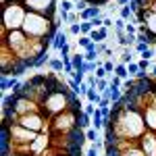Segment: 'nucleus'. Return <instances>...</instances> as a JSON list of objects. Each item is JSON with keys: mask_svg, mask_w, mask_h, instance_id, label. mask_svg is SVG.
Returning a JSON list of instances; mask_svg holds the SVG:
<instances>
[{"mask_svg": "<svg viewBox=\"0 0 156 156\" xmlns=\"http://www.w3.org/2000/svg\"><path fill=\"white\" fill-rule=\"evenodd\" d=\"M58 23H60V17L54 21V19H50V17H46V15L27 11V17H25V23H23V31L29 37L52 42L54 36L58 34V29H60Z\"/></svg>", "mask_w": 156, "mask_h": 156, "instance_id": "nucleus-1", "label": "nucleus"}, {"mask_svg": "<svg viewBox=\"0 0 156 156\" xmlns=\"http://www.w3.org/2000/svg\"><path fill=\"white\" fill-rule=\"evenodd\" d=\"M27 9L21 2H9L2 6V27H0V36H6L9 31L23 29Z\"/></svg>", "mask_w": 156, "mask_h": 156, "instance_id": "nucleus-2", "label": "nucleus"}, {"mask_svg": "<svg viewBox=\"0 0 156 156\" xmlns=\"http://www.w3.org/2000/svg\"><path fill=\"white\" fill-rule=\"evenodd\" d=\"M23 6L31 12L46 15L50 19H58V2L56 0H23Z\"/></svg>", "mask_w": 156, "mask_h": 156, "instance_id": "nucleus-3", "label": "nucleus"}, {"mask_svg": "<svg viewBox=\"0 0 156 156\" xmlns=\"http://www.w3.org/2000/svg\"><path fill=\"white\" fill-rule=\"evenodd\" d=\"M137 144H140V148L144 150L146 156H156V133L154 131H148L137 140Z\"/></svg>", "mask_w": 156, "mask_h": 156, "instance_id": "nucleus-4", "label": "nucleus"}, {"mask_svg": "<svg viewBox=\"0 0 156 156\" xmlns=\"http://www.w3.org/2000/svg\"><path fill=\"white\" fill-rule=\"evenodd\" d=\"M19 79L17 77H0V90H2V94H6L9 90H17L19 87Z\"/></svg>", "mask_w": 156, "mask_h": 156, "instance_id": "nucleus-5", "label": "nucleus"}, {"mask_svg": "<svg viewBox=\"0 0 156 156\" xmlns=\"http://www.w3.org/2000/svg\"><path fill=\"white\" fill-rule=\"evenodd\" d=\"M100 17V6H87L85 11L79 12V19L81 21H92V19H96Z\"/></svg>", "mask_w": 156, "mask_h": 156, "instance_id": "nucleus-6", "label": "nucleus"}, {"mask_svg": "<svg viewBox=\"0 0 156 156\" xmlns=\"http://www.w3.org/2000/svg\"><path fill=\"white\" fill-rule=\"evenodd\" d=\"M69 44V40H67V31H62V29H58V34L54 36V40H52V48L54 50H60L62 46H67Z\"/></svg>", "mask_w": 156, "mask_h": 156, "instance_id": "nucleus-7", "label": "nucleus"}, {"mask_svg": "<svg viewBox=\"0 0 156 156\" xmlns=\"http://www.w3.org/2000/svg\"><path fill=\"white\" fill-rule=\"evenodd\" d=\"M90 37H92V42H96V44H102L104 40H108V27H100V29H94V31L90 34Z\"/></svg>", "mask_w": 156, "mask_h": 156, "instance_id": "nucleus-8", "label": "nucleus"}, {"mask_svg": "<svg viewBox=\"0 0 156 156\" xmlns=\"http://www.w3.org/2000/svg\"><path fill=\"white\" fill-rule=\"evenodd\" d=\"M85 100H87V102H92V104H96V106H100V102H102V94L98 92L96 87H90V90H87V94H85Z\"/></svg>", "mask_w": 156, "mask_h": 156, "instance_id": "nucleus-9", "label": "nucleus"}, {"mask_svg": "<svg viewBox=\"0 0 156 156\" xmlns=\"http://www.w3.org/2000/svg\"><path fill=\"white\" fill-rule=\"evenodd\" d=\"M104 125H106V121H104V117H102L100 108H96V112L92 115V127L100 131V129H104Z\"/></svg>", "mask_w": 156, "mask_h": 156, "instance_id": "nucleus-10", "label": "nucleus"}, {"mask_svg": "<svg viewBox=\"0 0 156 156\" xmlns=\"http://www.w3.org/2000/svg\"><path fill=\"white\" fill-rule=\"evenodd\" d=\"M48 67H50V71H52V73H60V71H65V62H62V58H50Z\"/></svg>", "mask_w": 156, "mask_h": 156, "instance_id": "nucleus-11", "label": "nucleus"}, {"mask_svg": "<svg viewBox=\"0 0 156 156\" xmlns=\"http://www.w3.org/2000/svg\"><path fill=\"white\" fill-rule=\"evenodd\" d=\"M79 127H81L83 131H87V129L92 127V115H85V112H81V115H79Z\"/></svg>", "mask_w": 156, "mask_h": 156, "instance_id": "nucleus-12", "label": "nucleus"}, {"mask_svg": "<svg viewBox=\"0 0 156 156\" xmlns=\"http://www.w3.org/2000/svg\"><path fill=\"white\" fill-rule=\"evenodd\" d=\"M83 62H85V58H83V54H81V52L71 54V65H73V69H81V67H83Z\"/></svg>", "mask_w": 156, "mask_h": 156, "instance_id": "nucleus-13", "label": "nucleus"}, {"mask_svg": "<svg viewBox=\"0 0 156 156\" xmlns=\"http://www.w3.org/2000/svg\"><path fill=\"white\" fill-rule=\"evenodd\" d=\"M115 75L117 77H121L123 81L129 77V71H127V65H123V62H117V69H115Z\"/></svg>", "mask_w": 156, "mask_h": 156, "instance_id": "nucleus-14", "label": "nucleus"}, {"mask_svg": "<svg viewBox=\"0 0 156 156\" xmlns=\"http://www.w3.org/2000/svg\"><path fill=\"white\" fill-rule=\"evenodd\" d=\"M92 44H94V42H92V37H90V36H79V40H77V46H79L81 50H87Z\"/></svg>", "mask_w": 156, "mask_h": 156, "instance_id": "nucleus-15", "label": "nucleus"}, {"mask_svg": "<svg viewBox=\"0 0 156 156\" xmlns=\"http://www.w3.org/2000/svg\"><path fill=\"white\" fill-rule=\"evenodd\" d=\"M85 75H87V73H85L83 69H75V71L71 73V79H75L77 83H83V81H85Z\"/></svg>", "mask_w": 156, "mask_h": 156, "instance_id": "nucleus-16", "label": "nucleus"}, {"mask_svg": "<svg viewBox=\"0 0 156 156\" xmlns=\"http://www.w3.org/2000/svg\"><path fill=\"white\" fill-rule=\"evenodd\" d=\"M85 137H87V142H92V144L100 142V137H98V129H94V127H90V129L85 131Z\"/></svg>", "mask_w": 156, "mask_h": 156, "instance_id": "nucleus-17", "label": "nucleus"}, {"mask_svg": "<svg viewBox=\"0 0 156 156\" xmlns=\"http://www.w3.org/2000/svg\"><path fill=\"white\" fill-rule=\"evenodd\" d=\"M58 9L65 12H73V9H75V4H73L71 0H60L58 2Z\"/></svg>", "mask_w": 156, "mask_h": 156, "instance_id": "nucleus-18", "label": "nucleus"}, {"mask_svg": "<svg viewBox=\"0 0 156 156\" xmlns=\"http://www.w3.org/2000/svg\"><path fill=\"white\" fill-rule=\"evenodd\" d=\"M121 62H123V65H129V62H133L131 48H123V54H121Z\"/></svg>", "mask_w": 156, "mask_h": 156, "instance_id": "nucleus-19", "label": "nucleus"}, {"mask_svg": "<svg viewBox=\"0 0 156 156\" xmlns=\"http://www.w3.org/2000/svg\"><path fill=\"white\" fill-rule=\"evenodd\" d=\"M92 31H94L92 21H81V36H90Z\"/></svg>", "mask_w": 156, "mask_h": 156, "instance_id": "nucleus-20", "label": "nucleus"}, {"mask_svg": "<svg viewBox=\"0 0 156 156\" xmlns=\"http://www.w3.org/2000/svg\"><path fill=\"white\" fill-rule=\"evenodd\" d=\"M137 67H140V71H146V73H148V69H152L154 65H152L150 60H146V58H140V60H137Z\"/></svg>", "mask_w": 156, "mask_h": 156, "instance_id": "nucleus-21", "label": "nucleus"}, {"mask_svg": "<svg viewBox=\"0 0 156 156\" xmlns=\"http://www.w3.org/2000/svg\"><path fill=\"white\" fill-rule=\"evenodd\" d=\"M94 75H96L98 79H108V75H110V73H108L106 69H104V67L100 65V67H98V69H96V73H94Z\"/></svg>", "mask_w": 156, "mask_h": 156, "instance_id": "nucleus-22", "label": "nucleus"}, {"mask_svg": "<svg viewBox=\"0 0 156 156\" xmlns=\"http://www.w3.org/2000/svg\"><path fill=\"white\" fill-rule=\"evenodd\" d=\"M69 34H71V36H81V23H73L71 27H69Z\"/></svg>", "mask_w": 156, "mask_h": 156, "instance_id": "nucleus-23", "label": "nucleus"}, {"mask_svg": "<svg viewBox=\"0 0 156 156\" xmlns=\"http://www.w3.org/2000/svg\"><path fill=\"white\" fill-rule=\"evenodd\" d=\"M102 67H104V69H106L108 73H115V69H117V62H115L112 58H106V62H104Z\"/></svg>", "mask_w": 156, "mask_h": 156, "instance_id": "nucleus-24", "label": "nucleus"}, {"mask_svg": "<svg viewBox=\"0 0 156 156\" xmlns=\"http://www.w3.org/2000/svg\"><path fill=\"white\" fill-rule=\"evenodd\" d=\"M125 27H127V21H125V19H121V17H119V19L115 21V29H117V31L121 34V31H125Z\"/></svg>", "mask_w": 156, "mask_h": 156, "instance_id": "nucleus-25", "label": "nucleus"}, {"mask_svg": "<svg viewBox=\"0 0 156 156\" xmlns=\"http://www.w3.org/2000/svg\"><path fill=\"white\" fill-rule=\"evenodd\" d=\"M67 85H69V87H71L73 92H75V94L79 96V87H81V83H77L75 79H67Z\"/></svg>", "mask_w": 156, "mask_h": 156, "instance_id": "nucleus-26", "label": "nucleus"}, {"mask_svg": "<svg viewBox=\"0 0 156 156\" xmlns=\"http://www.w3.org/2000/svg\"><path fill=\"white\" fill-rule=\"evenodd\" d=\"M85 83L90 85V87H96L98 85V77L94 75V73H87V81H85Z\"/></svg>", "mask_w": 156, "mask_h": 156, "instance_id": "nucleus-27", "label": "nucleus"}, {"mask_svg": "<svg viewBox=\"0 0 156 156\" xmlns=\"http://www.w3.org/2000/svg\"><path fill=\"white\" fill-rule=\"evenodd\" d=\"M148 48H150V44H146V42H137V44H135V52H137V54L146 52Z\"/></svg>", "mask_w": 156, "mask_h": 156, "instance_id": "nucleus-28", "label": "nucleus"}, {"mask_svg": "<svg viewBox=\"0 0 156 156\" xmlns=\"http://www.w3.org/2000/svg\"><path fill=\"white\" fill-rule=\"evenodd\" d=\"M96 104H92V102H87V104H83V112L85 115H94V112H96Z\"/></svg>", "mask_w": 156, "mask_h": 156, "instance_id": "nucleus-29", "label": "nucleus"}, {"mask_svg": "<svg viewBox=\"0 0 156 156\" xmlns=\"http://www.w3.org/2000/svg\"><path fill=\"white\" fill-rule=\"evenodd\" d=\"M127 71H129V75H137V73H140L137 62H129V65H127Z\"/></svg>", "mask_w": 156, "mask_h": 156, "instance_id": "nucleus-30", "label": "nucleus"}, {"mask_svg": "<svg viewBox=\"0 0 156 156\" xmlns=\"http://www.w3.org/2000/svg\"><path fill=\"white\" fill-rule=\"evenodd\" d=\"M125 31H127V36H137V27H135L133 23H127Z\"/></svg>", "mask_w": 156, "mask_h": 156, "instance_id": "nucleus-31", "label": "nucleus"}, {"mask_svg": "<svg viewBox=\"0 0 156 156\" xmlns=\"http://www.w3.org/2000/svg\"><path fill=\"white\" fill-rule=\"evenodd\" d=\"M85 156H98V148H96V144H92V148L87 150V154Z\"/></svg>", "mask_w": 156, "mask_h": 156, "instance_id": "nucleus-32", "label": "nucleus"}, {"mask_svg": "<svg viewBox=\"0 0 156 156\" xmlns=\"http://www.w3.org/2000/svg\"><path fill=\"white\" fill-rule=\"evenodd\" d=\"M110 25H115V23H112V19H110V17H106V19H104V27H110Z\"/></svg>", "mask_w": 156, "mask_h": 156, "instance_id": "nucleus-33", "label": "nucleus"}, {"mask_svg": "<svg viewBox=\"0 0 156 156\" xmlns=\"http://www.w3.org/2000/svg\"><path fill=\"white\" fill-rule=\"evenodd\" d=\"M127 2H131V0H117V4H119V6H125Z\"/></svg>", "mask_w": 156, "mask_h": 156, "instance_id": "nucleus-34", "label": "nucleus"}, {"mask_svg": "<svg viewBox=\"0 0 156 156\" xmlns=\"http://www.w3.org/2000/svg\"><path fill=\"white\" fill-rule=\"evenodd\" d=\"M9 156H29V154H15V152H12V154H9Z\"/></svg>", "mask_w": 156, "mask_h": 156, "instance_id": "nucleus-35", "label": "nucleus"}]
</instances>
